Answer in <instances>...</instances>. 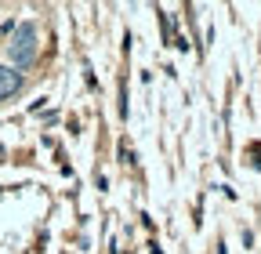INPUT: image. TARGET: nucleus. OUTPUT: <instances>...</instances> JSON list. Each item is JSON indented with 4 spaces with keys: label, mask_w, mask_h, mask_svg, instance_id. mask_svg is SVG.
<instances>
[{
    "label": "nucleus",
    "mask_w": 261,
    "mask_h": 254,
    "mask_svg": "<svg viewBox=\"0 0 261 254\" xmlns=\"http://www.w3.org/2000/svg\"><path fill=\"white\" fill-rule=\"evenodd\" d=\"M33 58H37V26L22 22L15 29L11 44H8V62H11V69H22V66H29Z\"/></svg>",
    "instance_id": "nucleus-1"
},
{
    "label": "nucleus",
    "mask_w": 261,
    "mask_h": 254,
    "mask_svg": "<svg viewBox=\"0 0 261 254\" xmlns=\"http://www.w3.org/2000/svg\"><path fill=\"white\" fill-rule=\"evenodd\" d=\"M18 91H22V73L11 69V66H0V102L18 94Z\"/></svg>",
    "instance_id": "nucleus-2"
}]
</instances>
